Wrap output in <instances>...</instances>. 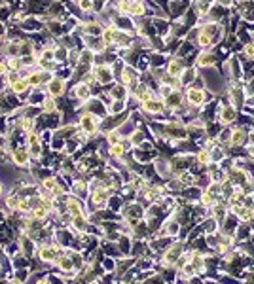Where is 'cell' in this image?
Returning <instances> with one entry per match:
<instances>
[{"mask_svg":"<svg viewBox=\"0 0 254 284\" xmlns=\"http://www.w3.org/2000/svg\"><path fill=\"white\" fill-rule=\"evenodd\" d=\"M106 95H108V99L110 100H127V97H129V89H127L124 84L118 82L112 89L106 91Z\"/></svg>","mask_w":254,"mask_h":284,"instance_id":"cell-14","label":"cell"},{"mask_svg":"<svg viewBox=\"0 0 254 284\" xmlns=\"http://www.w3.org/2000/svg\"><path fill=\"white\" fill-rule=\"evenodd\" d=\"M101 121H102V118L84 110V114H80L78 119H76V127L80 129L82 133H85L87 137H95L101 131Z\"/></svg>","mask_w":254,"mask_h":284,"instance_id":"cell-1","label":"cell"},{"mask_svg":"<svg viewBox=\"0 0 254 284\" xmlns=\"http://www.w3.org/2000/svg\"><path fill=\"white\" fill-rule=\"evenodd\" d=\"M253 207H254V191H253Z\"/></svg>","mask_w":254,"mask_h":284,"instance_id":"cell-25","label":"cell"},{"mask_svg":"<svg viewBox=\"0 0 254 284\" xmlns=\"http://www.w3.org/2000/svg\"><path fill=\"white\" fill-rule=\"evenodd\" d=\"M108 114H122L126 112V100H112L108 106Z\"/></svg>","mask_w":254,"mask_h":284,"instance_id":"cell-19","label":"cell"},{"mask_svg":"<svg viewBox=\"0 0 254 284\" xmlns=\"http://www.w3.org/2000/svg\"><path fill=\"white\" fill-rule=\"evenodd\" d=\"M69 191L72 195L80 199H87L91 193V182L85 178V176H78V178H72V182L69 184Z\"/></svg>","mask_w":254,"mask_h":284,"instance_id":"cell-5","label":"cell"},{"mask_svg":"<svg viewBox=\"0 0 254 284\" xmlns=\"http://www.w3.org/2000/svg\"><path fill=\"white\" fill-rule=\"evenodd\" d=\"M144 15H146V4H144V0H131V4H129V17L142 19Z\"/></svg>","mask_w":254,"mask_h":284,"instance_id":"cell-15","label":"cell"},{"mask_svg":"<svg viewBox=\"0 0 254 284\" xmlns=\"http://www.w3.org/2000/svg\"><path fill=\"white\" fill-rule=\"evenodd\" d=\"M44 89H46V93L50 95V97H53V99H61L65 93H67V78H63L59 72H55L51 78H50V82L44 85Z\"/></svg>","mask_w":254,"mask_h":284,"instance_id":"cell-3","label":"cell"},{"mask_svg":"<svg viewBox=\"0 0 254 284\" xmlns=\"http://www.w3.org/2000/svg\"><path fill=\"white\" fill-rule=\"evenodd\" d=\"M216 55L212 53L211 49L207 51V49H201V53L198 55V59H196V67L198 69H212L214 65H216Z\"/></svg>","mask_w":254,"mask_h":284,"instance_id":"cell-11","label":"cell"},{"mask_svg":"<svg viewBox=\"0 0 254 284\" xmlns=\"http://www.w3.org/2000/svg\"><path fill=\"white\" fill-rule=\"evenodd\" d=\"M65 211L69 216H80V214H85V199H80L76 195H72L71 191L65 195Z\"/></svg>","mask_w":254,"mask_h":284,"instance_id":"cell-6","label":"cell"},{"mask_svg":"<svg viewBox=\"0 0 254 284\" xmlns=\"http://www.w3.org/2000/svg\"><path fill=\"white\" fill-rule=\"evenodd\" d=\"M6 63H8V71L12 72L23 71V59L21 57H6Z\"/></svg>","mask_w":254,"mask_h":284,"instance_id":"cell-17","label":"cell"},{"mask_svg":"<svg viewBox=\"0 0 254 284\" xmlns=\"http://www.w3.org/2000/svg\"><path fill=\"white\" fill-rule=\"evenodd\" d=\"M216 2H218V6H222V8H229V6H233L235 0H216Z\"/></svg>","mask_w":254,"mask_h":284,"instance_id":"cell-23","label":"cell"},{"mask_svg":"<svg viewBox=\"0 0 254 284\" xmlns=\"http://www.w3.org/2000/svg\"><path fill=\"white\" fill-rule=\"evenodd\" d=\"M198 80V67H186L184 72L180 74V82H182V87H190V85L196 84Z\"/></svg>","mask_w":254,"mask_h":284,"instance_id":"cell-16","label":"cell"},{"mask_svg":"<svg viewBox=\"0 0 254 284\" xmlns=\"http://www.w3.org/2000/svg\"><path fill=\"white\" fill-rule=\"evenodd\" d=\"M184 99H186V102H188L190 106H201V104H205V100H207V91H205L203 87L190 85V87L186 89V93H184Z\"/></svg>","mask_w":254,"mask_h":284,"instance_id":"cell-7","label":"cell"},{"mask_svg":"<svg viewBox=\"0 0 254 284\" xmlns=\"http://www.w3.org/2000/svg\"><path fill=\"white\" fill-rule=\"evenodd\" d=\"M139 110L144 114H150V116H157V114L165 112V102L159 99L157 95L150 97L148 100H144L139 104Z\"/></svg>","mask_w":254,"mask_h":284,"instance_id":"cell-8","label":"cell"},{"mask_svg":"<svg viewBox=\"0 0 254 284\" xmlns=\"http://www.w3.org/2000/svg\"><path fill=\"white\" fill-rule=\"evenodd\" d=\"M10 163L14 165L17 170H28L30 169V165H32V157L28 154L27 146L23 144H19V146H15L14 150L10 152Z\"/></svg>","mask_w":254,"mask_h":284,"instance_id":"cell-2","label":"cell"},{"mask_svg":"<svg viewBox=\"0 0 254 284\" xmlns=\"http://www.w3.org/2000/svg\"><path fill=\"white\" fill-rule=\"evenodd\" d=\"M249 142V133L243 127H231V139L229 146H245Z\"/></svg>","mask_w":254,"mask_h":284,"instance_id":"cell-13","label":"cell"},{"mask_svg":"<svg viewBox=\"0 0 254 284\" xmlns=\"http://www.w3.org/2000/svg\"><path fill=\"white\" fill-rule=\"evenodd\" d=\"M74 4L78 6V10H80L82 14H89V12L95 10V0H76Z\"/></svg>","mask_w":254,"mask_h":284,"instance_id":"cell-18","label":"cell"},{"mask_svg":"<svg viewBox=\"0 0 254 284\" xmlns=\"http://www.w3.org/2000/svg\"><path fill=\"white\" fill-rule=\"evenodd\" d=\"M91 74H93V78H95V82L99 85H110L114 84V72H112V65H106V63H102V65H93L91 67Z\"/></svg>","mask_w":254,"mask_h":284,"instance_id":"cell-4","label":"cell"},{"mask_svg":"<svg viewBox=\"0 0 254 284\" xmlns=\"http://www.w3.org/2000/svg\"><path fill=\"white\" fill-rule=\"evenodd\" d=\"M216 116H218V121L222 125H231L235 121V118H237V112H235V108L231 104H224V106H218Z\"/></svg>","mask_w":254,"mask_h":284,"instance_id":"cell-10","label":"cell"},{"mask_svg":"<svg viewBox=\"0 0 254 284\" xmlns=\"http://www.w3.org/2000/svg\"><path fill=\"white\" fill-rule=\"evenodd\" d=\"M8 63H6V59H0V78H4L6 74H8Z\"/></svg>","mask_w":254,"mask_h":284,"instance_id":"cell-22","label":"cell"},{"mask_svg":"<svg viewBox=\"0 0 254 284\" xmlns=\"http://www.w3.org/2000/svg\"><path fill=\"white\" fill-rule=\"evenodd\" d=\"M69 97L80 100V102L84 104L89 97H93V91H91V87L85 84V82H76V84L71 87V91H69Z\"/></svg>","mask_w":254,"mask_h":284,"instance_id":"cell-9","label":"cell"},{"mask_svg":"<svg viewBox=\"0 0 254 284\" xmlns=\"http://www.w3.org/2000/svg\"><path fill=\"white\" fill-rule=\"evenodd\" d=\"M0 254H2V244H0Z\"/></svg>","mask_w":254,"mask_h":284,"instance_id":"cell-26","label":"cell"},{"mask_svg":"<svg viewBox=\"0 0 254 284\" xmlns=\"http://www.w3.org/2000/svg\"><path fill=\"white\" fill-rule=\"evenodd\" d=\"M4 191H6V182L0 178V203H2V199H4Z\"/></svg>","mask_w":254,"mask_h":284,"instance_id":"cell-24","label":"cell"},{"mask_svg":"<svg viewBox=\"0 0 254 284\" xmlns=\"http://www.w3.org/2000/svg\"><path fill=\"white\" fill-rule=\"evenodd\" d=\"M184 69H186V65H184L182 57H173V59L167 61V65H165V72L171 74V76H177V78H180Z\"/></svg>","mask_w":254,"mask_h":284,"instance_id":"cell-12","label":"cell"},{"mask_svg":"<svg viewBox=\"0 0 254 284\" xmlns=\"http://www.w3.org/2000/svg\"><path fill=\"white\" fill-rule=\"evenodd\" d=\"M243 51H245V57H247L249 61H254V44H245Z\"/></svg>","mask_w":254,"mask_h":284,"instance_id":"cell-21","label":"cell"},{"mask_svg":"<svg viewBox=\"0 0 254 284\" xmlns=\"http://www.w3.org/2000/svg\"><path fill=\"white\" fill-rule=\"evenodd\" d=\"M30 211H32V207H30V199L21 197V201H19V207H17V213L23 214V216H27Z\"/></svg>","mask_w":254,"mask_h":284,"instance_id":"cell-20","label":"cell"},{"mask_svg":"<svg viewBox=\"0 0 254 284\" xmlns=\"http://www.w3.org/2000/svg\"><path fill=\"white\" fill-rule=\"evenodd\" d=\"M237 2H247V0H237Z\"/></svg>","mask_w":254,"mask_h":284,"instance_id":"cell-27","label":"cell"}]
</instances>
